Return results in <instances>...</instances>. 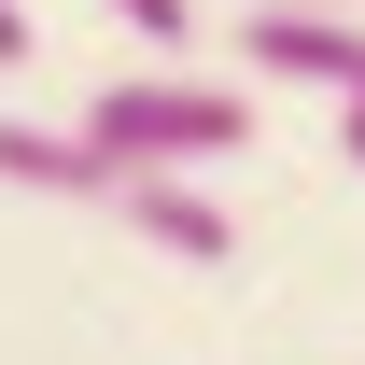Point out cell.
Segmentation results:
<instances>
[{"mask_svg": "<svg viewBox=\"0 0 365 365\" xmlns=\"http://www.w3.org/2000/svg\"><path fill=\"white\" fill-rule=\"evenodd\" d=\"M85 140L113 169H211L253 140V98L239 85H197V71H127V85L85 98Z\"/></svg>", "mask_w": 365, "mask_h": 365, "instance_id": "6da1fadb", "label": "cell"}, {"mask_svg": "<svg viewBox=\"0 0 365 365\" xmlns=\"http://www.w3.org/2000/svg\"><path fill=\"white\" fill-rule=\"evenodd\" d=\"M239 56H253L267 85H323L337 113L365 98V14H351V0H253Z\"/></svg>", "mask_w": 365, "mask_h": 365, "instance_id": "7a4b0ae2", "label": "cell"}, {"mask_svg": "<svg viewBox=\"0 0 365 365\" xmlns=\"http://www.w3.org/2000/svg\"><path fill=\"white\" fill-rule=\"evenodd\" d=\"M0 182L14 197H71V211H113V155H98L85 127H29V113H0Z\"/></svg>", "mask_w": 365, "mask_h": 365, "instance_id": "3957f363", "label": "cell"}, {"mask_svg": "<svg viewBox=\"0 0 365 365\" xmlns=\"http://www.w3.org/2000/svg\"><path fill=\"white\" fill-rule=\"evenodd\" d=\"M113 211H127L155 253H182V267H225V253H239V225L197 197V169H127V182H113Z\"/></svg>", "mask_w": 365, "mask_h": 365, "instance_id": "277c9868", "label": "cell"}, {"mask_svg": "<svg viewBox=\"0 0 365 365\" xmlns=\"http://www.w3.org/2000/svg\"><path fill=\"white\" fill-rule=\"evenodd\" d=\"M113 14H127L140 43H197V14H182V0H113Z\"/></svg>", "mask_w": 365, "mask_h": 365, "instance_id": "5b68a950", "label": "cell"}, {"mask_svg": "<svg viewBox=\"0 0 365 365\" xmlns=\"http://www.w3.org/2000/svg\"><path fill=\"white\" fill-rule=\"evenodd\" d=\"M14 56H43L29 43V0H0V71H14Z\"/></svg>", "mask_w": 365, "mask_h": 365, "instance_id": "8992f818", "label": "cell"}, {"mask_svg": "<svg viewBox=\"0 0 365 365\" xmlns=\"http://www.w3.org/2000/svg\"><path fill=\"white\" fill-rule=\"evenodd\" d=\"M351 169H365V98H351Z\"/></svg>", "mask_w": 365, "mask_h": 365, "instance_id": "52a82bcc", "label": "cell"}]
</instances>
